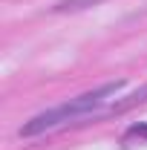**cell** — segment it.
<instances>
[{
	"mask_svg": "<svg viewBox=\"0 0 147 150\" xmlns=\"http://www.w3.org/2000/svg\"><path fill=\"white\" fill-rule=\"evenodd\" d=\"M95 3H101V0H61V3H55V12H78V9H87Z\"/></svg>",
	"mask_w": 147,
	"mask_h": 150,
	"instance_id": "7a4b0ae2",
	"label": "cell"
},
{
	"mask_svg": "<svg viewBox=\"0 0 147 150\" xmlns=\"http://www.w3.org/2000/svg\"><path fill=\"white\" fill-rule=\"evenodd\" d=\"M124 87V81H112V84H104L98 90H90L84 95H75L66 104H58L46 112H37L35 118H29L23 127H20V136L23 139H32V136H40V133L58 130L64 124H72V121H81V118H101L107 112V101H112V95Z\"/></svg>",
	"mask_w": 147,
	"mask_h": 150,
	"instance_id": "6da1fadb",
	"label": "cell"
},
{
	"mask_svg": "<svg viewBox=\"0 0 147 150\" xmlns=\"http://www.w3.org/2000/svg\"><path fill=\"white\" fill-rule=\"evenodd\" d=\"M127 136H141V139H147V124H133L127 130Z\"/></svg>",
	"mask_w": 147,
	"mask_h": 150,
	"instance_id": "3957f363",
	"label": "cell"
}]
</instances>
